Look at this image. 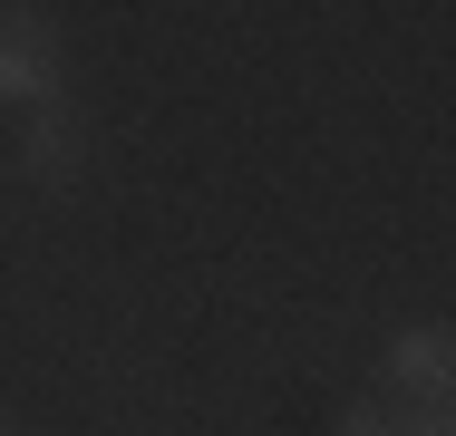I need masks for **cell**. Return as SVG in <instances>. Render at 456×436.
Wrapping results in <instances>:
<instances>
[{"mask_svg":"<svg viewBox=\"0 0 456 436\" xmlns=\"http://www.w3.org/2000/svg\"><path fill=\"white\" fill-rule=\"evenodd\" d=\"M0 436H10V427H0Z\"/></svg>","mask_w":456,"mask_h":436,"instance_id":"obj_6","label":"cell"},{"mask_svg":"<svg viewBox=\"0 0 456 436\" xmlns=\"http://www.w3.org/2000/svg\"><path fill=\"white\" fill-rule=\"evenodd\" d=\"M340 436H398V417H379V408H360V417H350Z\"/></svg>","mask_w":456,"mask_h":436,"instance_id":"obj_5","label":"cell"},{"mask_svg":"<svg viewBox=\"0 0 456 436\" xmlns=\"http://www.w3.org/2000/svg\"><path fill=\"white\" fill-rule=\"evenodd\" d=\"M97 136L78 107H29V126H20V174L29 184H69V174H88Z\"/></svg>","mask_w":456,"mask_h":436,"instance_id":"obj_2","label":"cell"},{"mask_svg":"<svg viewBox=\"0 0 456 436\" xmlns=\"http://www.w3.org/2000/svg\"><path fill=\"white\" fill-rule=\"evenodd\" d=\"M398 436H456V417H447V398H437V408H418V417H408V427Z\"/></svg>","mask_w":456,"mask_h":436,"instance_id":"obj_4","label":"cell"},{"mask_svg":"<svg viewBox=\"0 0 456 436\" xmlns=\"http://www.w3.org/2000/svg\"><path fill=\"white\" fill-rule=\"evenodd\" d=\"M379 388H388V398H418V408H437V398H447V320L388 330V349H379Z\"/></svg>","mask_w":456,"mask_h":436,"instance_id":"obj_3","label":"cell"},{"mask_svg":"<svg viewBox=\"0 0 456 436\" xmlns=\"http://www.w3.org/2000/svg\"><path fill=\"white\" fill-rule=\"evenodd\" d=\"M0 107H20V117L29 107H69V49L20 0H0Z\"/></svg>","mask_w":456,"mask_h":436,"instance_id":"obj_1","label":"cell"}]
</instances>
